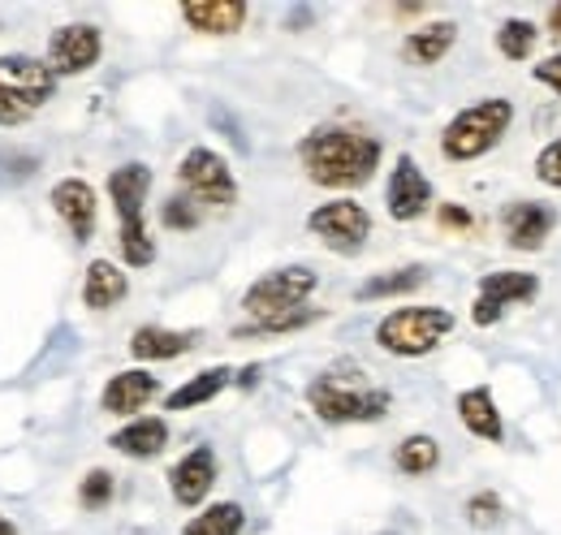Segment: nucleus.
<instances>
[{
    "label": "nucleus",
    "mask_w": 561,
    "mask_h": 535,
    "mask_svg": "<svg viewBox=\"0 0 561 535\" xmlns=\"http://www.w3.org/2000/svg\"><path fill=\"white\" fill-rule=\"evenodd\" d=\"M380 138L354 126H316L302 134L298 143V164L307 173V182L324 186V191H358L376 178L380 169Z\"/></svg>",
    "instance_id": "f257e3e1"
},
{
    "label": "nucleus",
    "mask_w": 561,
    "mask_h": 535,
    "mask_svg": "<svg viewBox=\"0 0 561 535\" xmlns=\"http://www.w3.org/2000/svg\"><path fill=\"white\" fill-rule=\"evenodd\" d=\"M307 406L316 410V419L337 423V428L342 423H380L393 406V394L371 385L363 367L337 363L307 385Z\"/></svg>",
    "instance_id": "f03ea898"
},
{
    "label": "nucleus",
    "mask_w": 561,
    "mask_h": 535,
    "mask_svg": "<svg viewBox=\"0 0 561 535\" xmlns=\"http://www.w3.org/2000/svg\"><path fill=\"white\" fill-rule=\"evenodd\" d=\"M147 195H151V169L130 160L122 169L108 173V200H113V212H117V247H122V260L126 268H147L156 260V242L147 234V220H142V207H147Z\"/></svg>",
    "instance_id": "7ed1b4c3"
},
{
    "label": "nucleus",
    "mask_w": 561,
    "mask_h": 535,
    "mask_svg": "<svg viewBox=\"0 0 561 535\" xmlns=\"http://www.w3.org/2000/svg\"><path fill=\"white\" fill-rule=\"evenodd\" d=\"M57 73L48 61L31 53H4L0 57V130L26 126L53 95H57Z\"/></svg>",
    "instance_id": "20e7f679"
},
{
    "label": "nucleus",
    "mask_w": 561,
    "mask_h": 535,
    "mask_svg": "<svg viewBox=\"0 0 561 535\" xmlns=\"http://www.w3.org/2000/svg\"><path fill=\"white\" fill-rule=\"evenodd\" d=\"M510 122H514V104H510L505 95H489V100L467 104V109L454 113V122L440 130V151H445V160L467 164V160L489 156L492 147L505 138Z\"/></svg>",
    "instance_id": "39448f33"
},
{
    "label": "nucleus",
    "mask_w": 561,
    "mask_h": 535,
    "mask_svg": "<svg viewBox=\"0 0 561 535\" xmlns=\"http://www.w3.org/2000/svg\"><path fill=\"white\" fill-rule=\"evenodd\" d=\"M454 333L449 307H393L376 325V345L393 358H423Z\"/></svg>",
    "instance_id": "423d86ee"
},
{
    "label": "nucleus",
    "mask_w": 561,
    "mask_h": 535,
    "mask_svg": "<svg viewBox=\"0 0 561 535\" xmlns=\"http://www.w3.org/2000/svg\"><path fill=\"white\" fill-rule=\"evenodd\" d=\"M320 276L307 264H289L277 268L268 276H260L255 285H247L242 294V311H247V325H260V320H277V316H294L307 307V298L316 294Z\"/></svg>",
    "instance_id": "0eeeda50"
},
{
    "label": "nucleus",
    "mask_w": 561,
    "mask_h": 535,
    "mask_svg": "<svg viewBox=\"0 0 561 535\" xmlns=\"http://www.w3.org/2000/svg\"><path fill=\"white\" fill-rule=\"evenodd\" d=\"M178 186L182 195L208 207H233L238 203V178L229 169V160L211 147H191L178 164Z\"/></svg>",
    "instance_id": "6e6552de"
},
{
    "label": "nucleus",
    "mask_w": 561,
    "mask_h": 535,
    "mask_svg": "<svg viewBox=\"0 0 561 535\" xmlns=\"http://www.w3.org/2000/svg\"><path fill=\"white\" fill-rule=\"evenodd\" d=\"M307 229L311 238H320L333 255H358L371 238V212L354 200H333L320 203L311 216H307Z\"/></svg>",
    "instance_id": "1a4fd4ad"
},
{
    "label": "nucleus",
    "mask_w": 561,
    "mask_h": 535,
    "mask_svg": "<svg viewBox=\"0 0 561 535\" xmlns=\"http://www.w3.org/2000/svg\"><path fill=\"white\" fill-rule=\"evenodd\" d=\"M100 57H104V35L91 22H66L48 39V69L57 78H78L100 66Z\"/></svg>",
    "instance_id": "9d476101"
},
{
    "label": "nucleus",
    "mask_w": 561,
    "mask_h": 535,
    "mask_svg": "<svg viewBox=\"0 0 561 535\" xmlns=\"http://www.w3.org/2000/svg\"><path fill=\"white\" fill-rule=\"evenodd\" d=\"M540 294V281L531 272H489L480 281V294H476V307H471V320L480 329H492L505 307H518V303H531Z\"/></svg>",
    "instance_id": "9b49d317"
},
{
    "label": "nucleus",
    "mask_w": 561,
    "mask_h": 535,
    "mask_svg": "<svg viewBox=\"0 0 561 535\" xmlns=\"http://www.w3.org/2000/svg\"><path fill=\"white\" fill-rule=\"evenodd\" d=\"M385 203H389V216L402 220V225L420 220L423 212L432 207V182L423 178L415 156H398L393 160V173H389V186H385Z\"/></svg>",
    "instance_id": "f8f14e48"
},
{
    "label": "nucleus",
    "mask_w": 561,
    "mask_h": 535,
    "mask_svg": "<svg viewBox=\"0 0 561 535\" xmlns=\"http://www.w3.org/2000/svg\"><path fill=\"white\" fill-rule=\"evenodd\" d=\"M53 212L66 220V229L73 234V242H91L95 238V225H100V200H95V186L82 182V178H61L53 186Z\"/></svg>",
    "instance_id": "ddd939ff"
},
{
    "label": "nucleus",
    "mask_w": 561,
    "mask_h": 535,
    "mask_svg": "<svg viewBox=\"0 0 561 535\" xmlns=\"http://www.w3.org/2000/svg\"><path fill=\"white\" fill-rule=\"evenodd\" d=\"M501 225H505V242H510L514 251H540V247L549 242L553 225H558V212H553L549 203L518 200L505 207Z\"/></svg>",
    "instance_id": "4468645a"
},
{
    "label": "nucleus",
    "mask_w": 561,
    "mask_h": 535,
    "mask_svg": "<svg viewBox=\"0 0 561 535\" xmlns=\"http://www.w3.org/2000/svg\"><path fill=\"white\" fill-rule=\"evenodd\" d=\"M211 483H216V454H211V445H195L186 458H178L173 470H169V492L186 510L208 501Z\"/></svg>",
    "instance_id": "2eb2a0df"
},
{
    "label": "nucleus",
    "mask_w": 561,
    "mask_h": 535,
    "mask_svg": "<svg viewBox=\"0 0 561 535\" xmlns=\"http://www.w3.org/2000/svg\"><path fill=\"white\" fill-rule=\"evenodd\" d=\"M156 394H160V376H151L142 367H126V372L108 376V385L100 389V410L104 414H117V419H126V414L139 419V410Z\"/></svg>",
    "instance_id": "dca6fc26"
},
{
    "label": "nucleus",
    "mask_w": 561,
    "mask_h": 535,
    "mask_svg": "<svg viewBox=\"0 0 561 535\" xmlns=\"http://www.w3.org/2000/svg\"><path fill=\"white\" fill-rule=\"evenodd\" d=\"M108 445L122 454V458H135V463H147V458H160L164 445H169V423L160 414H139L130 419L126 428H117L108 436Z\"/></svg>",
    "instance_id": "f3484780"
},
{
    "label": "nucleus",
    "mask_w": 561,
    "mask_h": 535,
    "mask_svg": "<svg viewBox=\"0 0 561 535\" xmlns=\"http://www.w3.org/2000/svg\"><path fill=\"white\" fill-rule=\"evenodd\" d=\"M251 4L247 0H186L182 4V22L199 35H233L242 31Z\"/></svg>",
    "instance_id": "a211bd4d"
},
{
    "label": "nucleus",
    "mask_w": 561,
    "mask_h": 535,
    "mask_svg": "<svg viewBox=\"0 0 561 535\" xmlns=\"http://www.w3.org/2000/svg\"><path fill=\"white\" fill-rule=\"evenodd\" d=\"M130 294V276L113 260H91L82 272V307L87 311H113Z\"/></svg>",
    "instance_id": "6ab92c4d"
},
{
    "label": "nucleus",
    "mask_w": 561,
    "mask_h": 535,
    "mask_svg": "<svg viewBox=\"0 0 561 535\" xmlns=\"http://www.w3.org/2000/svg\"><path fill=\"white\" fill-rule=\"evenodd\" d=\"M199 333H182V329H160V325H142L130 333V354L139 363H164V358H182L186 350H195Z\"/></svg>",
    "instance_id": "aec40b11"
},
{
    "label": "nucleus",
    "mask_w": 561,
    "mask_h": 535,
    "mask_svg": "<svg viewBox=\"0 0 561 535\" xmlns=\"http://www.w3.org/2000/svg\"><path fill=\"white\" fill-rule=\"evenodd\" d=\"M458 419H462V428L471 432V436H480V441H492V445H501L505 441V423H501V410H496V401L492 394L480 385V389H462L458 394Z\"/></svg>",
    "instance_id": "412c9836"
},
{
    "label": "nucleus",
    "mask_w": 561,
    "mask_h": 535,
    "mask_svg": "<svg viewBox=\"0 0 561 535\" xmlns=\"http://www.w3.org/2000/svg\"><path fill=\"white\" fill-rule=\"evenodd\" d=\"M454 39H458V26L454 22H427V26L411 31L402 39V61H411V66H436V61L449 57Z\"/></svg>",
    "instance_id": "4be33fe9"
},
{
    "label": "nucleus",
    "mask_w": 561,
    "mask_h": 535,
    "mask_svg": "<svg viewBox=\"0 0 561 535\" xmlns=\"http://www.w3.org/2000/svg\"><path fill=\"white\" fill-rule=\"evenodd\" d=\"M229 385H233V372H229V367H208V372L191 376L186 385H178V389L164 398V410H199V406H208L211 398H220Z\"/></svg>",
    "instance_id": "5701e85b"
},
{
    "label": "nucleus",
    "mask_w": 561,
    "mask_h": 535,
    "mask_svg": "<svg viewBox=\"0 0 561 535\" xmlns=\"http://www.w3.org/2000/svg\"><path fill=\"white\" fill-rule=\"evenodd\" d=\"M423 281H427V272H423L420 264L393 268V272H380V276L363 281V285L354 289V298H358V303H380V298H398V294H411V289H420Z\"/></svg>",
    "instance_id": "b1692460"
},
{
    "label": "nucleus",
    "mask_w": 561,
    "mask_h": 535,
    "mask_svg": "<svg viewBox=\"0 0 561 535\" xmlns=\"http://www.w3.org/2000/svg\"><path fill=\"white\" fill-rule=\"evenodd\" d=\"M242 527H247L242 505H238V501H216L204 514H195V519L182 527V535H242Z\"/></svg>",
    "instance_id": "393cba45"
},
{
    "label": "nucleus",
    "mask_w": 561,
    "mask_h": 535,
    "mask_svg": "<svg viewBox=\"0 0 561 535\" xmlns=\"http://www.w3.org/2000/svg\"><path fill=\"white\" fill-rule=\"evenodd\" d=\"M393 467L402 470V475H432V470L440 467V445L432 441V436H423V432H415V436H407L398 449H393Z\"/></svg>",
    "instance_id": "a878e982"
},
{
    "label": "nucleus",
    "mask_w": 561,
    "mask_h": 535,
    "mask_svg": "<svg viewBox=\"0 0 561 535\" xmlns=\"http://www.w3.org/2000/svg\"><path fill=\"white\" fill-rule=\"evenodd\" d=\"M536 44H540V26L527 22V18H514V22H505V26L496 31V53H501L505 61H527V57L536 53Z\"/></svg>",
    "instance_id": "bb28decb"
},
{
    "label": "nucleus",
    "mask_w": 561,
    "mask_h": 535,
    "mask_svg": "<svg viewBox=\"0 0 561 535\" xmlns=\"http://www.w3.org/2000/svg\"><path fill=\"white\" fill-rule=\"evenodd\" d=\"M320 320V311L316 307H302V311H294V316H277V320H260V325H238L233 337L238 341H247V337H280V333H298V329H307V325H316Z\"/></svg>",
    "instance_id": "cd10ccee"
},
{
    "label": "nucleus",
    "mask_w": 561,
    "mask_h": 535,
    "mask_svg": "<svg viewBox=\"0 0 561 535\" xmlns=\"http://www.w3.org/2000/svg\"><path fill=\"white\" fill-rule=\"evenodd\" d=\"M113 492H117V479H113L104 467L87 470L82 483H78V501H82V510H104V505L113 501Z\"/></svg>",
    "instance_id": "c85d7f7f"
},
{
    "label": "nucleus",
    "mask_w": 561,
    "mask_h": 535,
    "mask_svg": "<svg viewBox=\"0 0 561 535\" xmlns=\"http://www.w3.org/2000/svg\"><path fill=\"white\" fill-rule=\"evenodd\" d=\"M462 514H467V523H471V527L489 532V527H496V523H501L505 505H501V497H496V492H476V497H467Z\"/></svg>",
    "instance_id": "c756f323"
},
{
    "label": "nucleus",
    "mask_w": 561,
    "mask_h": 535,
    "mask_svg": "<svg viewBox=\"0 0 561 535\" xmlns=\"http://www.w3.org/2000/svg\"><path fill=\"white\" fill-rule=\"evenodd\" d=\"M160 220H164V229H199L204 212H199V203L195 200L173 195V200H164V207H160Z\"/></svg>",
    "instance_id": "7c9ffc66"
},
{
    "label": "nucleus",
    "mask_w": 561,
    "mask_h": 535,
    "mask_svg": "<svg viewBox=\"0 0 561 535\" xmlns=\"http://www.w3.org/2000/svg\"><path fill=\"white\" fill-rule=\"evenodd\" d=\"M0 178L4 182H26L35 169H39V156H26V151H0Z\"/></svg>",
    "instance_id": "2f4dec72"
},
{
    "label": "nucleus",
    "mask_w": 561,
    "mask_h": 535,
    "mask_svg": "<svg viewBox=\"0 0 561 535\" xmlns=\"http://www.w3.org/2000/svg\"><path fill=\"white\" fill-rule=\"evenodd\" d=\"M536 178L561 191V138H553V143H549V147L536 156Z\"/></svg>",
    "instance_id": "473e14b6"
},
{
    "label": "nucleus",
    "mask_w": 561,
    "mask_h": 535,
    "mask_svg": "<svg viewBox=\"0 0 561 535\" xmlns=\"http://www.w3.org/2000/svg\"><path fill=\"white\" fill-rule=\"evenodd\" d=\"M436 220H440V229H458V234H467V229L476 225V220H471V212H467V207H458V203H440Z\"/></svg>",
    "instance_id": "72a5a7b5"
},
{
    "label": "nucleus",
    "mask_w": 561,
    "mask_h": 535,
    "mask_svg": "<svg viewBox=\"0 0 561 535\" xmlns=\"http://www.w3.org/2000/svg\"><path fill=\"white\" fill-rule=\"evenodd\" d=\"M531 78H536V82H545L549 91H558V95H561V53H558V57H545L540 66L531 69Z\"/></svg>",
    "instance_id": "f704fd0d"
},
{
    "label": "nucleus",
    "mask_w": 561,
    "mask_h": 535,
    "mask_svg": "<svg viewBox=\"0 0 561 535\" xmlns=\"http://www.w3.org/2000/svg\"><path fill=\"white\" fill-rule=\"evenodd\" d=\"M549 35H553V39H561V0L549 9Z\"/></svg>",
    "instance_id": "c9c22d12"
},
{
    "label": "nucleus",
    "mask_w": 561,
    "mask_h": 535,
    "mask_svg": "<svg viewBox=\"0 0 561 535\" xmlns=\"http://www.w3.org/2000/svg\"><path fill=\"white\" fill-rule=\"evenodd\" d=\"M393 13H398V18H420V13H427V4H398Z\"/></svg>",
    "instance_id": "e433bc0d"
},
{
    "label": "nucleus",
    "mask_w": 561,
    "mask_h": 535,
    "mask_svg": "<svg viewBox=\"0 0 561 535\" xmlns=\"http://www.w3.org/2000/svg\"><path fill=\"white\" fill-rule=\"evenodd\" d=\"M255 380H260V367H242V376H238V385H242V389H251Z\"/></svg>",
    "instance_id": "4c0bfd02"
},
{
    "label": "nucleus",
    "mask_w": 561,
    "mask_h": 535,
    "mask_svg": "<svg viewBox=\"0 0 561 535\" xmlns=\"http://www.w3.org/2000/svg\"><path fill=\"white\" fill-rule=\"evenodd\" d=\"M0 535H22V532H18V527H13V523H9L4 514H0Z\"/></svg>",
    "instance_id": "58836bf2"
},
{
    "label": "nucleus",
    "mask_w": 561,
    "mask_h": 535,
    "mask_svg": "<svg viewBox=\"0 0 561 535\" xmlns=\"http://www.w3.org/2000/svg\"><path fill=\"white\" fill-rule=\"evenodd\" d=\"M380 535H398V532H380Z\"/></svg>",
    "instance_id": "ea45409f"
}]
</instances>
